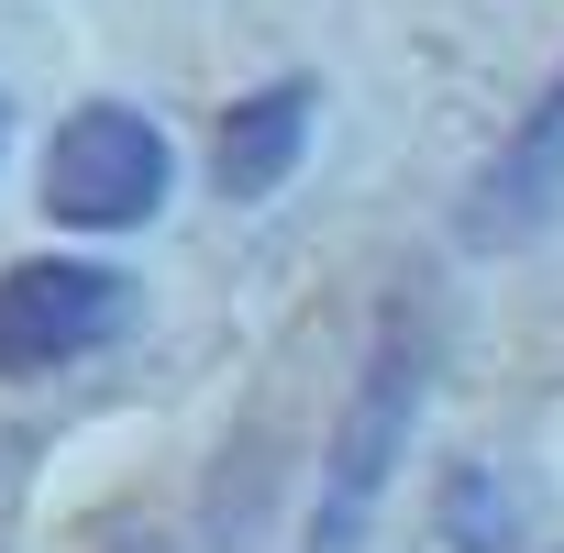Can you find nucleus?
Instances as JSON below:
<instances>
[{"label": "nucleus", "instance_id": "nucleus-1", "mask_svg": "<svg viewBox=\"0 0 564 553\" xmlns=\"http://www.w3.org/2000/svg\"><path fill=\"white\" fill-rule=\"evenodd\" d=\"M421 388H432V333L421 311H388L355 388H344V421H333V454H322V498H311V531L300 553H366L377 509H388V476L410 454V421H421Z\"/></svg>", "mask_w": 564, "mask_h": 553}, {"label": "nucleus", "instance_id": "nucleus-2", "mask_svg": "<svg viewBox=\"0 0 564 553\" xmlns=\"http://www.w3.org/2000/svg\"><path fill=\"white\" fill-rule=\"evenodd\" d=\"M166 188H177V155L133 100H78L45 144V210L67 232H133L166 210Z\"/></svg>", "mask_w": 564, "mask_h": 553}, {"label": "nucleus", "instance_id": "nucleus-3", "mask_svg": "<svg viewBox=\"0 0 564 553\" xmlns=\"http://www.w3.org/2000/svg\"><path fill=\"white\" fill-rule=\"evenodd\" d=\"M133 276L122 265H89V254H23L0 265V377H56V366H89L133 333Z\"/></svg>", "mask_w": 564, "mask_h": 553}, {"label": "nucleus", "instance_id": "nucleus-4", "mask_svg": "<svg viewBox=\"0 0 564 553\" xmlns=\"http://www.w3.org/2000/svg\"><path fill=\"white\" fill-rule=\"evenodd\" d=\"M311 133H322V89H311V78H276V89L232 100V111H221V144H210V188H221L232 210H243V199H276V188L300 177Z\"/></svg>", "mask_w": 564, "mask_h": 553}, {"label": "nucleus", "instance_id": "nucleus-5", "mask_svg": "<svg viewBox=\"0 0 564 553\" xmlns=\"http://www.w3.org/2000/svg\"><path fill=\"white\" fill-rule=\"evenodd\" d=\"M553 199H564V78L542 89V111L487 155V177L465 188V243H520V232H542L553 221Z\"/></svg>", "mask_w": 564, "mask_h": 553}, {"label": "nucleus", "instance_id": "nucleus-6", "mask_svg": "<svg viewBox=\"0 0 564 553\" xmlns=\"http://www.w3.org/2000/svg\"><path fill=\"white\" fill-rule=\"evenodd\" d=\"M0 133H12V111H0Z\"/></svg>", "mask_w": 564, "mask_h": 553}]
</instances>
